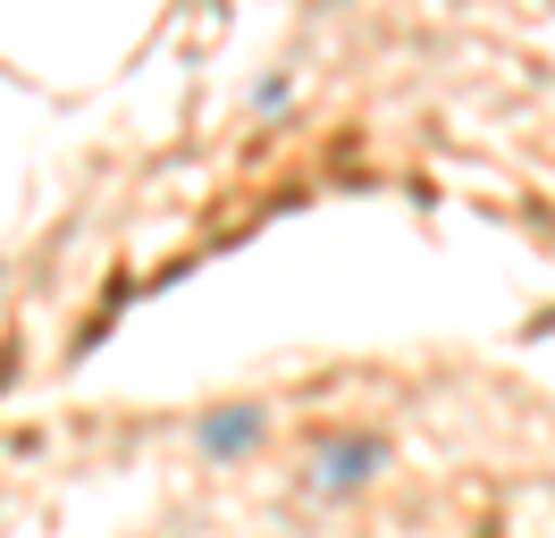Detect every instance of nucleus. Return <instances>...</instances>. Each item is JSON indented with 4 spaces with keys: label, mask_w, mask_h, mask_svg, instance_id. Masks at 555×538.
<instances>
[{
    "label": "nucleus",
    "mask_w": 555,
    "mask_h": 538,
    "mask_svg": "<svg viewBox=\"0 0 555 538\" xmlns=\"http://www.w3.org/2000/svg\"><path fill=\"white\" fill-rule=\"evenodd\" d=\"M244 437H253V412H228V421L210 430V454H228V446H244Z\"/></svg>",
    "instance_id": "2"
},
{
    "label": "nucleus",
    "mask_w": 555,
    "mask_h": 538,
    "mask_svg": "<svg viewBox=\"0 0 555 538\" xmlns=\"http://www.w3.org/2000/svg\"><path fill=\"white\" fill-rule=\"evenodd\" d=\"M371 463H379V446H371V437H353V446H328V454H320V479H328V488H346V479H362Z\"/></svg>",
    "instance_id": "1"
}]
</instances>
